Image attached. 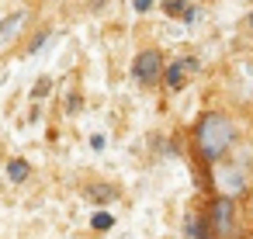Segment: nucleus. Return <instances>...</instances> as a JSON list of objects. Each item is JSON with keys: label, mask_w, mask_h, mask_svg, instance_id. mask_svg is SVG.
<instances>
[{"label": "nucleus", "mask_w": 253, "mask_h": 239, "mask_svg": "<svg viewBox=\"0 0 253 239\" xmlns=\"http://www.w3.org/2000/svg\"><path fill=\"white\" fill-rule=\"evenodd\" d=\"M194 142L205 163H218L232 146H236V125L222 111H205L194 125Z\"/></svg>", "instance_id": "nucleus-1"}, {"label": "nucleus", "mask_w": 253, "mask_h": 239, "mask_svg": "<svg viewBox=\"0 0 253 239\" xmlns=\"http://www.w3.org/2000/svg\"><path fill=\"white\" fill-rule=\"evenodd\" d=\"M208 225H211L215 239H229V236L236 232V198H225V194H218V198L211 201Z\"/></svg>", "instance_id": "nucleus-2"}, {"label": "nucleus", "mask_w": 253, "mask_h": 239, "mask_svg": "<svg viewBox=\"0 0 253 239\" xmlns=\"http://www.w3.org/2000/svg\"><path fill=\"white\" fill-rule=\"evenodd\" d=\"M160 73H163V56H160L156 49H142V52L132 59V77H135L142 87L160 83Z\"/></svg>", "instance_id": "nucleus-3"}, {"label": "nucleus", "mask_w": 253, "mask_h": 239, "mask_svg": "<svg viewBox=\"0 0 253 239\" xmlns=\"http://www.w3.org/2000/svg\"><path fill=\"white\" fill-rule=\"evenodd\" d=\"M215 166V163H211ZM246 173H243V166H236V163H229V166H215V187H218V194H225V198H239L243 191H246Z\"/></svg>", "instance_id": "nucleus-4"}, {"label": "nucleus", "mask_w": 253, "mask_h": 239, "mask_svg": "<svg viewBox=\"0 0 253 239\" xmlns=\"http://www.w3.org/2000/svg\"><path fill=\"white\" fill-rule=\"evenodd\" d=\"M198 70H201V63H198V59H177V63L163 66L160 80H163L170 90H180V87L187 83V73H198Z\"/></svg>", "instance_id": "nucleus-5"}, {"label": "nucleus", "mask_w": 253, "mask_h": 239, "mask_svg": "<svg viewBox=\"0 0 253 239\" xmlns=\"http://www.w3.org/2000/svg\"><path fill=\"white\" fill-rule=\"evenodd\" d=\"M184 232H187V239H211V236H208V225H205V222H198V215H194V211L184 218Z\"/></svg>", "instance_id": "nucleus-6"}, {"label": "nucleus", "mask_w": 253, "mask_h": 239, "mask_svg": "<svg viewBox=\"0 0 253 239\" xmlns=\"http://www.w3.org/2000/svg\"><path fill=\"white\" fill-rule=\"evenodd\" d=\"M7 177H11L14 184H25V180H28V163H25V159H11V163H7Z\"/></svg>", "instance_id": "nucleus-7"}, {"label": "nucleus", "mask_w": 253, "mask_h": 239, "mask_svg": "<svg viewBox=\"0 0 253 239\" xmlns=\"http://www.w3.org/2000/svg\"><path fill=\"white\" fill-rule=\"evenodd\" d=\"M87 198H94V201H115V198H118V191H115L111 184H97V187H90V191H87Z\"/></svg>", "instance_id": "nucleus-8"}, {"label": "nucleus", "mask_w": 253, "mask_h": 239, "mask_svg": "<svg viewBox=\"0 0 253 239\" xmlns=\"http://www.w3.org/2000/svg\"><path fill=\"white\" fill-rule=\"evenodd\" d=\"M25 21V11H18V14H11L7 18V25H0V42H4V39H11L14 32H18V25Z\"/></svg>", "instance_id": "nucleus-9"}, {"label": "nucleus", "mask_w": 253, "mask_h": 239, "mask_svg": "<svg viewBox=\"0 0 253 239\" xmlns=\"http://www.w3.org/2000/svg\"><path fill=\"white\" fill-rule=\"evenodd\" d=\"M111 222H115V218H111L108 211H97V215H94V229H101V232L111 229Z\"/></svg>", "instance_id": "nucleus-10"}, {"label": "nucleus", "mask_w": 253, "mask_h": 239, "mask_svg": "<svg viewBox=\"0 0 253 239\" xmlns=\"http://www.w3.org/2000/svg\"><path fill=\"white\" fill-rule=\"evenodd\" d=\"M180 4H184V0H167L163 11H167V14H180Z\"/></svg>", "instance_id": "nucleus-11"}, {"label": "nucleus", "mask_w": 253, "mask_h": 239, "mask_svg": "<svg viewBox=\"0 0 253 239\" xmlns=\"http://www.w3.org/2000/svg\"><path fill=\"white\" fill-rule=\"evenodd\" d=\"M42 42H45V32H39V35H35V39H32V42H28V49H32V52H35V49H39V45H42Z\"/></svg>", "instance_id": "nucleus-12"}, {"label": "nucleus", "mask_w": 253, "mask_h": 239, "mask_svg": "<svg viewBox=\"0 0 253 239\" xmlns=\"http://www.w3.org/2000/svg\"><path fill=\"white\" fill-rule=\"evenodd\" d=\"M135 7H139V11H149V7H153V0H135Z\"/></svg>", "instance_id": "nucleus-13"}, {"label": "nucleus", "mask_w": 253, "mask_h": 239, "mask_svg": "<svg viewBox=\"0 0 253 239\" xmlns=\"http://www.w3.org/2000/svg\"><path fill=\"white\" fill-rule=\"evenodd\" d=\"M246 25H250V32H253V11H250V18H246Z\"/></svg>", "instance_id": "nucleus-14"}]
</instances>
